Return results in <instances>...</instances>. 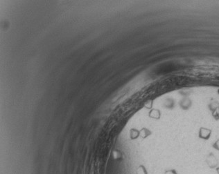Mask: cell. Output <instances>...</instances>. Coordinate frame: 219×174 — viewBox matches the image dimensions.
Segmentation results:
<instances>
[{"label": "cell", "mask_w": 219, "mask_h": 174, "mask_svg": "<svg viewBox=\"0 0 219 174\" xmlns=\"http://www.w3.org/2000/svg\"><path fill=\"white\" fill-rule=\"evenodd\" d=\"M165 174H177V173H176L175 170L171 169V170H169V171H167L165 173Z\"/></svg>", "instance_id": "cell-2"}, {"label": "cell", "mask_w": 219, "mask_h": 174, "mask_svg": "<svg viewBox=\"0 0 219 174\" xmlns=\"http://www.w3.org/2000/svg\"><path fill=\"white\" fill-rule=\"evenodd\" d=\"M218 173H219V169H218Z\"/></svg>", "instance_id": "cell-3"}, {"label": "cell", "mask_w": 219, "mask_h": 174, "mask_svg": "<svg viewBox=\"0 0 219 174\" xmlns=\"http://www.w3.org/2000/svg\"><path fill=\"white\" fill-rule=\"evenodd\" d=\"M136 173L137 174H148V172L146 169V168L144 166H139L136 170Z\"/></svg>", "instance_id": "cell-1"}]
</instances>
